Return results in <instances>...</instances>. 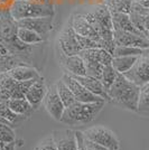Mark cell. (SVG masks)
Instances as JSON below:
<instances>
[{"label":"cell","mask_w":149,"mask_h":150,"mask_svg":"<svg viewBox=\"0 0 149 150\" xmlns=\"http://www.w3.org/2000/svg\"><path fill=\"white\" fill-rule=\"evenodd\" d=\"M139 90L140 86L129 81L123 74L119 73L116 81L108 90V94L111 99V102L116 103L117 105L132 112H137Z\"/></svg>","instance_id":"1"},{"label":"cell","mask_w":149,"mask_h":150,"mask_svg":"<svg viewBox=\"0 0 149 150\" xmlns=\"http://www.w3.org/2000/svg\"><path fill=\"white\" fill-rule=\"evenodd\" d=\"M104 104L106 101H99L92 103H82L76 101L75 103L65 108L60 122L67 125H89L98 117Z\"/></svg>","instance_id":"2"},{"label":"cell","mask_w":149,"mask_h":150,"mask_svg":"<svg viewBox=\"0 0 149 150\" xmlns=\"http://www.w3.org/2000/svg\"><path fill=\"white\" fill-rule=\"evenodd\" d=\"M10 13L18 21L25 18L53 17L54 9L52 5H38L31 0H15L10 7Z\"/></svg>","instance_id":"3"},{"label":"cell","mask_w":149,"mask_h":150,"mask_svg":"<svg viewBox=\"0 0 149 150\" xmlns=\"http://www.w3.org/2000/svg\"><path fill=\"white\" fill-rule=\"evenodd\" d=\"M83 133L87 139L101 144L102 147H104L106 149L119 150L120 148V142H119L116 133L106 127H103V125L91 127L87 130H84Z\"/></svg>","instance_id":"4"},{"label":"cell","mask_w":149,"mask_h":150,"mask_svg":"<svg viewBox=\"0 0 149 150\" xmlns=\"http://www.w3.org/2000/svg\"><path fill=\"white\" fill-rule=\"evenodd\" d=\"M124 76L137 84L138 86H141L149 82V48L143 50V53L138 56L137 62L132 66L130 71L124 73Z\"/></svg>","instance_id":"5"},{"label":"cell","mask_w":149,"mask_h":150,"mask_svg":"<svg viewBox=\"0 0 149 150\" xmlns=\"http://www.w3.org/2000/svg\"><path fill=\"white\" fill-rule=\"evenodd\" d=\"M62 80L65 82V84L68 86V88L72 91V93L74 95L75 100L77 102L82 103H92V102H99V101H104L102 98H100L98 95L90 92L89 90L84 88L80 82L76 79H74L72 75L64 73L62 76Z\"/></svg>","instance_id":"6"},{"label":"cell","mask_w":149,"mask_h":150,"mask_svg":"<svg viewBox=\"0 0 149 150\" xmlns=\"http://www.w3.org/2000/svg\"><path fill=\"white\" fill-rule=\"evenodd\" d=\"M43 103L44 108L46 109V111L48 112L50 117L56 121H60L65 110V105L58 95L55 84L47 88V93L44 98Z\"/></svg>","instance_id":"7"},{"label":"cell","mask_w":149,"mask_h":150,"mask_svg":"<svg viewBox=\"0 0 149 150\" xmlns=\"http://www.w3.org/2000/svg\"><path fill=\"white\" fill-rule=\"evenodd\" d=\"M58 45H60L61 52H62L64 55H66V56L77 55L82 50L81 46L77 43V39L75 37L74 30L72 29L70 23L65 26V28L60 34Z\"/></svg>","instance_id":"8"},{"label":"cell","mask_w":149,"mask_h":150,"mask_svg":"<svg viewBox=\"0 0 149 150\" xmlns=\"http://www.w3.org/2000/svg\"><path fill=\"white\" fill-rule=\"evenodd\" d=\"M113 39L117 46H132L143 50L149 48V40L147 37L136 35L129 31L113 30Z\"/></svg>","instance_id":"9"},{"label":"cell","mask_w":149,"mask_h":150,"mask_svg":"<svg viewBox=\"0 0 149 150\" xmlns=\"http://www.w3.org/2000/svg\"><path fill=\"white\" fill-rule=\"evenodd\" d=\"M70 25H71V27L74 30L75 34H77L80 36H84V37L92 38L99 44V47H101V43H102L103 39L95 33L93 27L89 24V21L83 16V13H75V15H73L71 20H70Z\"/></svg>","instance_id":"10"},{"label":"cell","mask_w":149,"mask_h":150,"mask_svg":"<svg viewBox=\"0 0 149 150\" xmlns=\"http://www.w3.org/2000/svg\"><path fill=\"white\" fill-rule=\"evenodd\" d=\"M18 27L27 28L36 31L37 34L45 36L53 29V17H37V18H25L17 21Z\"/></svg>","instance_id":"11"},{"label":"cell","mask_w":149,"mask_h":150,"mask_svg":"<svg viewBox=\"0 0 149 150\" xmlns=\"http://www.w3.org/2000/svg\"><path fill=\"white\" fill-rule=\"evenodd\" d=\"M52 137L58 150H79V142L75 131L72 130H55Z\"/></svg>","instance_id":"12"},{"label":"cell","mask_w":149,"mask_h":150,"mask_svg":"<svg viewBox=\"0 0 149 150\" xmlns=\"http://www.w3.org/2000/svg\"><path fill=\"white\" fill-rule=\"evenodd\" d=\"M18 25L13 18L10 9H0V36L1 39L8 42L17 36Z\"/></svg>","instance_id":"13"},{"label":"cell","mask_w":149,"mask_h":150,"mask_svg":"<svg viewBox=\"0 0 149 150\" xmlns=\"http://www.w3.org/2000/svg\"><path fill=\"white\" fill-rule=\"evenodd\" d=\"M61 62L65 69V73L72 75V76H83L87 75V66L85 62L82 59L80 55H72V56H66L61 52Z\"/></svg>","instance_id":"14"},{"label":"cell","mask_w":149,"mask_h":150,"mask_svg":"<svg viewBox=\"0 0 149 150\" xmlns=\"http://www.w3.org/2000/svg\"><path fill=\"white\" fill-rule=\"evenodd\" d=\"M47 86L44 82V79H39L33 83L29 90L26 93V100L31 103V105L37 110L38 108L40 106V104L43 103L44 98L47 93Z\"/></svg>","instance_id":"15"},{"label":"cell","mask_w":149,"mask_h":150,"mask_svg":"<svg viewBox=\"0 0 149 150\" xmlns=\"http://www.w3.org/2000/svg\"><path fill=\"white\" fill-rule=\"evenodd\" d=\"M74 79H76L77 81L81 83L84 88L89 90L90 92H92L93 94L98 95L100 98H102L106 102H111V99L108 94V90L104 88V85L102 84V82L98 80V79H94L91 77L89 75H83V76H73Z\"/></svg>","instance_id":"16"},{"label":"cell","mask_w":149,"mask_h":150,"mask_svg":"<svg viewBox=\"0 0 149 150\" xmlns=\"http://www.w3.org/2000/svg\"><path fill=\"white\" fill-rule=\"evenodd\" d=\"M77 55L82 57V59L85 63L96 62L101 63L103 66L111 65L113 56L111 53L103 48H89V50H82Z\"/></svg>","instance_id":"17"},{"label":"cell","mask_w":149,"mask_h":150,"mask_svg":"<svg viewBox=\"0 0 149 150\" xmlns=\"http://www.w3.org/2000/svg\"><path fill=\"white\" fill-rule=\"evenodd\" d=\"M112 25H113V30H124V31H129L132 34H136V35H141L145 36L143 33L137 29L135 25L132 24L130 19L129 13H116V11H112ZM146 37V36H145Z\"/></svg>","instance_id":"18"},{"label":"cell","mask_w":149,"mask_h":150,"mask_svg":"<svg viewBox=\"0 0 149 150\" xmlns=\"http://www.w3.org/2000/svg\"><path fill=\"white\" fill-rule=\"evenodd\" d=\"M8 73L10 74L13 79L19 82L43 79L37 69L31 65H19V66H16L10 71H8Z\"/></svg>","instance_id":"19"},{"label":"cell","mask_w":149,"mask_h":150,"mask_svg":"<svg viewBox=\"0 0 149 150\" xmlns=\"http://www.w3.org/2000/svg\"><path fill=\"white\" fill-rule=\"evenodd\" d=\"M8 106L13 110V112L18 115H23V117H29L31 113L35 111V109L31 105V103L24 99H10L6 102Z\"/></svg>","instance_id":"20"},{"label":"cell","mask_w":149,"mask_h":150,"mask_svg":"<svg viewBox=\"0 0 149 150\" xmlns=\"http://www.w3.org/2000/svg\"><path fill=\"white\" fill-rule=\"evenodd\" d=\"M138 56H118L113 57L111 65L114 67V69L120 73V74H124L128 71L132 69V66L135 65L137 62Z\"/></svg>","instance_id":"21"},{"label":"cell","mask_w":149,"mask_h":150,"mask_svg":"<svg viewBox=\"0 0 149 150\" xmlns=\"http://www.w3.org/2000/svg\"><path fill=\"white\" fill-rule=\"evenodd\" d=\"M95 18L98 19L101 25L106 27L108 29L113 30V25H112V16L111 11L109 10V8L106 5H99V6L94 7L92 9Z\"/></svg>","instance_id":"22"},{"label":"cell","mask_w":149,"mask_h":150,"mask_svg":"<svg viewBox=\"0 0 149 150\" xmlns=\"http://www.w3.org/2000/svg\"><path fill=\"white\" fill-rule=\"evenodd\" d=\"M17 37H18L23 43L28 44V45H37L44 42V37L42 35L37 34L36 31L27 29V28H23V27H18Z\"/></svg>","instance_id":"23"},{"label":"cell","mask_w":149,"mask_h":150,"mask_svg":"<svg viewBox=\"0 0 149 150\" xmlns=\"http://www.w3.org/2000/svg\"><path fill=\"white\" fill-rule=\"evenodd\" d=\"M137 112L143 115H149V82L140 86Z\"/></svg>","instance_id":"24"},{"label":"cell","mask_w":149,"mask_h":150,"mask_svg":"<svg viewBox=\"0 0 149 150\" xmlns=\"http://www.w3.org/2000/svg\"><path fill=\"white\" fill-rule=\"evenodd\" d=\"M55 85H56V90H57V92H58V95H60L62 102L64 103L65 108H67V106H70L71 104H73V103L76 102L74 95L72 93V91L68 88V86L65 84V82L63 81L62 79L56 82Z\"/></svg>","instance_id":"25"},{"label":"cell","mask_w":149,"mask_h":150,"mask_svg":"<svg viewBox=\"0 0 149 150\" xmlns=\"http://www.w3.org/2000/svg\"><path fill=\"white\" fill-rule=\"evenodd\" d=\"M133 0H106V5L110 11L130 13Z\"/></svg>","instance_id":"26"},{"label":"cell","mask_w":149,"mask_h":150,"mask_svg":"<svg viewBox=\"0 0 149 150\" xmlns=\"http://www.w3.org/2000/svg\"><path fill=\"white\" fill-rule=\"evenodd\" d=\"M0 117H2L4 119L8 120L13 127L19 125L20 122H23V121L26 119V117L16 114V113L13 112V110L8 106V104H7L6 102H0Z\"/></svg>","instance_id":"27"},{"label":"cell","mask_w":149,"mask_h":150,"mask_svg":"<svg viewBox=\"0 0 149 150\" xmlns=\"http://www.w3.org/2000/svg\"><path fill=\"white\" fill-rule=\"evenodd\" d=\"M75 133H76L77 142H79V150H109L102 147L101 144L87 139L84 136L83 131H75Z\"/></svg>","instance_id":"28"},{"label":"cell","mask_w":149,"mask_h":150,"mask_svg":"<svg viewBox=\"0 0 149 150\" xmlns=\"http://www.w3.org/2000/svg\"><path fill=\"white\" fill-rule=\"evenodd\" d=\"M36 81V80H31V81H23L19 82L16 81L15 85L11 88V92H10V96L11 99H24L26 96L27 91L29 90L33 83Z\"/></svg>","instance_id":"29"},{"label":"cell","mask_w":149,"mask_h":150,"mask_svg":"<svg viewBox=\"0 0 149 150\" xmlns=\"http://www.w3.org/2000/svg\"><path fill=\"white\" fill-rule=\"evenodd\" d=\"M143 48L132 47V46H116L113 50V57L118 56H140L143 53Z\"/></svg>","instance_id":"30"},{"label":"cell","mask_w":149,"mask_h":150,"mask_svg":"<svg viewBox=\"0 0 149 150\" xmlns=\"http://www.w3.org/2000/svg\"><path fill=\"white\" fill-rule=\"evenodd\" d=\"M118 72L114 69V67L112 65H106L103 67V72H102V77H101V82L104 85V88L106 90H109V88L113 84V82L116 81L117 76H118Z\"/></svg>","instance_id":"31"},{"label":"cell","mask_w":149,"mask_h":150,"mask_svg":"<svg viewBox=\"0 0 149 150\" xmlns=\"http://www.w3.org/2000/svg\"><path fill=\"white\" fill-rule=\"evenodd\" d=\"M85 66H87V75L94 77V79H98L101 81V77H102V72H103V65L101 63L96 62H89L85 63Z\"/></svg>","instance_id":"32"},{"label":"cell","mask_w":149,"mask_h":150,"mask_svg":"<svg viewBox=\"0 0 149 150\" xmlns=\"http://www.w3.org/2000/svg\"><path fill=\"white\" fill-rule=\"evenodd\" d=\"M15 141V133H13V127L5 123H0V142H13Z\"/></svg>","instance_id":"33"},{"label":"cell","mask_w":149,"mask_h":150,"mask_svg":"<svg viewBox=\"0 0 149 150\" xmlns=\"http://www.w3.org/2000/svg\"><path fill=\"white\" fill-rule=\"evenodd\" d=\"M75 37L77 39V43L80 44L82 50H89V48H100L99 44L90 37H84V36H80L77 34H75Z\"/></svg>","instance_id":"34"},{"label":"cell","mask_w":149,"mask_h":150,"mask_svg":"<svg viewBox=\"0 0 149 150\" xmlns=\"http://www.w3.org/2000/svg\"><path fill=\"white\" fill-rule=\"evenodd\" d=\"M35 150H58L57 147H56L55 142L53 140V137L50 134V137L45 138L44 140H42L38 146L35 148Z\"/></svg>","instance_id":"35"},{"label":"cell","mask_w":149,"mask_h":150,"mask_svg":"<svg viewBox=\"0 0 149 150\" xmlns=\"http://www.w3.org/2000/svg\"><path fill=\"white\" fill-rule=\"evenodd\" d=\"M8 55H11V54H10V52L8 50L7 45L5 44V42L0 39V57L8 56Z\"/></svg>","instance_id":"36"},{"label":"cell","mask_w":149,"mask_h":150,"mask_svg":"<svg viewBox=\"0 0 149 150\" xmlns=\"http://www.w3.org/2000/svg\"><path fill=\"white\" fill-rule=\"evenodd\" d=\"M15 147H16L15 141H13V142H9V144H5V142H4L0 150H15Z\"/></svg>","instance_id":"37"},{"label":"cell","mask_w":149,"mask_h":150,"mask_svg":"<svg viewBox=\"0 0 149 150\" xmlns=\"http://www.w3.org/2000/svg\"><path fill=\"white\" fill-rule=\"evenodd\" d=\"M143 27H145L146 31H149V15L145 16V18H143Z\"/></svg>","instance_id":"38"},{"label":"cell","mask_w":149,"mask_h":150,"mask_svg":"<svg viewBox=\"0 0 149 150\" xmlns=\"http://www.w3.org/2000/svg\"><path fill=\"white\" fill-rule=\"evenodd\" d=\"M35 4H38V5H50V0H31Z\"/></svg>","instance_id":"39"},{"label":"cell","mask_w":149,"mask_h":150,"mask_svg":"<svg viewBox=\"0 0 149 150\" xmlns=\"http://www.w3.org/2000/svg\"><path fill=\"white\" fill-rule=\"evenodd\" d=\"M146 37H147V39L149 40V31H147V33H146Z\"/></svg>","instance_id":"40"},{"label":"cell","mask_w":149,"mask_h":150,"mask_svg":"<svg viewBox=\"0 0 149 150\" xmlns=\"http://www.w3.org/2000/svg\"><path fill=\"white\" fill-rule=\"evenodd\" d=\"M133 1H136V2H141V1H143V0H133Z\"/></svg>","instance_id":"41"},{"label":"cell","mask_w":149,"mask_h":150,"mask_svg":"<svg viewBox=\"0 0 149 150\" xmlns=\"http://www.w3.org/2000/svg\"><path fill=\"white\" fill-rule=\"evenodd\" d=\"M0 39H1V36H0Z\"/></svg>","instance_id":"42"}]
</instances>
